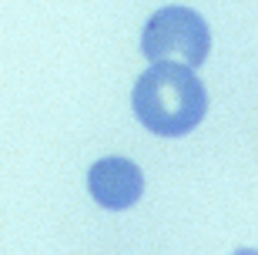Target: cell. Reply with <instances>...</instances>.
I'll return each instance as SVG.
<instances>
[{"mask_svg":"<svg viewBox=\"0 0 258 255\" xmlns=\"http://www.w3.org/2000/svg\"><path fill=\"white\" fill-rule=\"evenodd\" d=\"M231 255H258V248H248V245H241V248H235Z\"/></svg>","mask_w":258,"mask_h":255,"instance_id":"obj_4","label":"cell"},{"mask_svg":"<svg viewBox=\"0 0 258 255\" xmlns=\"http://www.w3.org/2000/svg\"><path fill=\"white\" fill-rule=\"evenodd\" d=\"M134 114L158 138H181L205 121L208 91L191 67L151 64L134 84Z\"/></svg>","mask_w":258,"mask_h":255,"instance_id":"obj_1","label":"cell"},{"mask_svg":"<svg viewBox=\"0 0 258 255\" xmlns=\"http://www.w3.org/2000/svg\"><path fill=\"white\" fill-rule=\"evenodd\" d=\"M87 191L107 212H124L144 195V175L131 158H101L87 171Z\"/></svg>","mask_w":258,"mask_h":255,"instance_id":"obj_3","label":"cell"},{"mask_svg":"<svg viewBox=\"0 0 258 255\" xmlns=\"http://www.w3.org/2000/svg\"><path fill=\"white\" fill-rule=\"evenodd\" d=\"M211 50V30L198 10L171 4L148 17L141 30V54L151 64H184L201 67Z\"/></svg>","mask_w":258,"mask_h":255,"instance_id":"obj_2","label":"cell"}]
</instances>
